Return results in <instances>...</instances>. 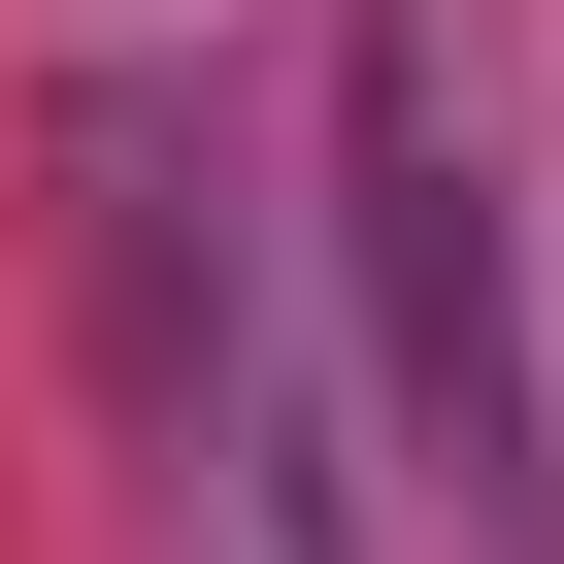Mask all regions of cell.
Instances as JSON below:
<instances>
[{
    "instance_id": "obj_2",
    "label": "cell",
    "mask_w": 564,
    "mask_h": 564,
    "mask_svg": "<svg viewBox=\"0 0 564 564\" xmlns=\"http://www.w3.org/2000/svg\"><path fill=\"white\" fill-rule=\"evenodd\" d=\"M333 300H366L399 564H564V333H531L498 0H333Z\"/></svg>"
},
{
    "instance_id": "obj_1",
    "label": "cell",
    "mask_w": 564,
    "mask_h": 564,
    "mask_svg": "<svg viewBox=\"0 0 564 564\" xmlns=\"http://www.w3.org/2000/svg\"><path fill=\"white\" fill-rule=\"evenodd\" d=\"M67 265H100V399H133L166 564H399L366 300H333V166L265 133L232 67H166V34L67 67Z\"/></svg>"
}]
</instances>
